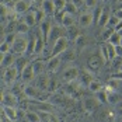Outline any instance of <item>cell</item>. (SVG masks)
<instances>
[{"mask_svg":"<svg viewBox=\"0 0 122 122\" xmlns=\"http://www.w3.org/2000/svg\"><path fill=\"white\" fill-rule=\"evenodd\" d=\"M63 11H65V13H69V14H73V15H74V13L77 11V7H76L74 4H72L70 1H67V4L65 6Z\"/></svg>","mask_w":122,"mask_h":122,"instance_id":"e575fe53","label":"cell"},{"mask_svg":"<svg viewBox=\"0 0 122 122\" xmlns=\"http://www.w3.org/2000/svg\"><path fill=\"white\" fill-rule=\"evenodd\" d=\"M25 119L28 122H39L41 121L39 114L35 112V111H27V112H25Z\"/></svg>","mask_w":122,"mask_h":122,"instance_id":"cb8c5ba5","label":"cell"},{"mask_svg":"<svg viewBox=\"0 0 122 122\" xmlns=\"http://www.w3.org/2000/svg\"><path fill=\"white\" fill-rule=\"evenodd\" d=\"M6 35H7V32H6V27L3 24H0V42L6 38Z\"/></svg>","mask_w":122,"mask_h":122,"instance_id":"60d3db41","label":"cell"},{"mask_svg":"<svg viewBox=\"0 0 122 122\" xmlns=\"http://www.w3.org/2000/svg\"><path fill=\"white\" fill-rule=\"evenodd\" d=\"M76 58H77V55H76V49L74 48H67L63 52V59L66 62H72V61H74Z\"/></svg>","mask_w":122,"mask_h":122,"instance_id":"7402d4cb","label":"cell"},{"mask_svg":"<svg viewBox=\"0 0 122 122\" xmlns=\"http://www.w3.org/2000/svg\"><path fill=\"white\" fill-rule=\"evenodd\" d=\"M4 55H6V53H1V52H0V66H1V63H3V59H4Z\"/></svg>","mask_w":122,"mask_h":122,"instance_id":"c3c4849f","label":"cell"},{"mask_svg":"<svg viewBox=\"0 0 122 122\" xmlns=\"http://www.w3.org/2000/svg\"><path fill=\"white\" fill-rule=\"evenodd\" d=\"M10 49H11V45L9 42H6V41H1L0 42V52L1 53H9Z\"/></svg>","mask_w":122,"mask_h":122,"instance_id":"d590c367","label":"cell"},{"mask_svg":"<svg viewBox=\"0 0 122 122\" xmlns=\"http://www.w3.org/2000/svg\"><path fill=\"white\" fill-rule=\"evenodd\" d=\"M17 74H18V70L14 67V66H10L4 70V74H3V80L6 84H13L17 79Z\"/></svg>","mask_w":122,"mask_h":122,"instance_id":"5b68a950","label":"cell"},{"mask_svg":"<svg viewBox=\"0 0 122 122\" xmlns=\"http://www.w3.org/2000/svg\"><path fill=\"white\" fill-rule=\"evenodd\" d=\"M34 77H35L34 66H32V63H28L24 69L21 70V80H23L24 83H30V81L34 80Z\"/></svg>","mask_w":122,"mask_h":122,"instance_id":"277c9868","label":"cell"},{"mask_svg":"<svg viewBox=\"0 0 122 122\" xmlns=\"http://www.w3.org/2000/svg\"><path fill=\"white\" fill-rule=\"evenodd\" d=\"M115 32V30H112V28H108V27H104V30H102V32H101V38L104 39V41H108L110 37Z\"/></svg>","mask_w":122,"mask_h":122,"instance_id":"83f0119b","label":"cell"},{"mask_svg":"<svg viewBox=\"0 0 122 122\" xmlns=\"http://www.w3.org/2000/svg\"><path fill=\"white\" fill-rule=\"evenodd\" d=\"M62 77L66 83H72L76 79H79V70L76 67H67L63 73H62Z\"/></svg>","mask_w":122,"mask_h":122,"instance_id":"52a82bcc","label":"cell"},{"mask_svg":"<svg viewBox=\"0 0 122 122\" xmlns=\"http://www.w3.org/2000/svg\"><path fill=\"white\" fill-rule=\"evenodd\" d=\"M56 87V81H53V79H49V84H48V90L49 91H53Z\"/></svg>","mask_w":122,"mask_h":122,"instance_id":"ee69618b","label":"cell"},{"mask_svg":"<svg viewBox=\"0 0 122 122\" xmlns=\"http://www.w3.org/2000/svg\"><path fill=\"white\" fill-rule=\"evenodd\" d=\"M96 100H97L100 104H102V102H107V101H108V94H107L104 90H101V91L96 93Z\"/></svg>","mask_w":122,"mask_h":122,"instance_id":"484cf974","label":"cell"},{"mask_svg":"<svg viewBox=\"0 0 122 122\" xmlns=\"http://www.w3.org/2000/svg\"><path fill=\"white\" fill-rule=\"evenodd\" d=\"M34 15H35V21L37 23H41V21H44L45 20V13L42 11L41 9H37V10H34Z\"/></svg>","mask_w":122,"mask_h":122,"instance_id":"1f68e13d","label":"cell"},{"mask_svg":"<svg viewBox=\"0 0 122 122\" xmlns=\"http://www.w3.org/2000/svg\"><path fill=\"white\" fill-rule=\"evenodd\" d=\"M24 96L30 100H35V98L39 97V90L35 86H27L24 88Z\"/></svg>","mask_w":122,"mask_h":122,"instance_id":"30bf717a","label":"cell"},{"mask_svg":"<svg viewBox=\"0 0 122 122\" xmlns=\"http://www.w3.org/2000/svg\"><path fill=\"white\" fill-rule=\"evenodd\" d=\"M98 66H100V58L98 56H91L88 59V67L96 70V69H98Z\"/></svg>","mask_w":122,"mask_h":122,"instance_id":"f546056e","label":"cell"},{"mask_svg":"<svg viewBox=\"0 0 122 122\" xmlns=\"http://www.w3.org/2000/svg\"><path fill=\"white\" fill-rule=\"evenodd\" d=\"M23 21H24L25 24L28 25L30 28L32 27V25L37 24V21H35V15H34V11H28L24 14V17H23Z\"/></svg>","mask_w":122,"mask_h":122,"instance_id":"ffe728a7","label":"cell"},{"mask_svg":"<svg viewBox=\"0 0 122 122\" xmlns=\"http://www.w3.org/2000/svg\"><path fill=\"white\" fill-rule=\"evenodd\" d=\"M59 63H61V56H52V58L46 62V67H48L51 72H53V70L58 69Z\"/></svg>","mask_w":122,"mask_h":122,"instance_id":"ac0fdd59","label":"cell"},{"mask_svg":"<svg viewBox=\"0 0 122 122\" xmlns=\"http://www.w3.org/2000/svg\"><path fill=\"white\" fill-rule=\"evenodd\" d=\"M110 18H111V14L108 11V9H101V14H100V17H98V20H97V24L104 28Z\"/></svg>","mask_w":122,"mask_h":122,"instance_id":"7c38bea8","label":"cell"},{"mask_svg":"<svg viewBox=\"0 0 122 122\" xmlns=\"http://www.w3.org/2000/svg\"><path fill=\"white\" fill-rule=\"evenodd\" d=\"M97 105H98V101L96 98H86L84 101H83V108L87 112H93L97 108Z\"/></svg>","mask_w":122,"mask_h":122,"instance_id":"5bb4252c","label":"cell"},{"mask_svg":"<svg viewBox=\"0 0 122 122\" xmlns=\"http://www.w3.org/2000/svg\"><path fill=\"white\" fill-rule=\"evenodd\" d=\"M1 102L4 104V107H14L15 108V104H17V100L13 96L11 93H4L3 98H1Z\"/></svg>","mask_w":122,"mask_h":122,"instance_id":"4fadbf2b","label":"cell"},{"mask_svg":"<svg viewBox=\"0 0 122 122\" xmlns=\"http://www.w3.org/2000/svg\"><path fill=\"white\" fill-rule=\"evenodd\" d=\"M100 56L102 58V61L104 62H108L110 61V56H108V48H107V45H102L101 48H100Z\"/></svg>","mask_w":122,"mask_h":122,"instance_id":"d6a6232c","label":"cell"},{"mask_svg":"<svg viewBox=\"0 0 122 122\" xmlns=\"http://www.w3.org/2000/svg\"><path fill=\"white\" fill-rule=\"evenodd\" d=\"M79 79H80L81 84H83V86H87V87H88V84H90V81H91L90 76H87V74H83V76H81V77H79Z\"/></svg>","mask_w":122,"mask_h":122,"instance_id":"f35d334b","label":"cell"},{"mask_svg":"<svg viewBox=\"0 0 122 122\" xmlns=\"http://www.w3.org/2000/svg\"><path fill=\"white\" fill-rule=\"evenodd\" d=\"M74 15L73 14H69V13H65L63 11V14H62L61 17V24L62 27H65V28H72L74 25Z\"/></svg>","mask_w":122,"mask_h":122,"instance_id":"9c48e42d","label":"cell"},{"mask_svg":"<svg viewBox=\"0 0 122 122\" xmlns=\"http://www.w3.org/2000/svg\"><path fill=\"white\" fill-rule=\"evenodd\" d=\"M117 107H118L119 110H122V100H121V101H118V102H117Z\"/></svg>","mask_w":122,"mask_h":122,"instance_id":"681fc988","label":"cell"},{"mask_svg":"<svg viewBox=\"0 0 122 122\" xmlns=\"http://www.w3.org/2000/svg\"><path fill=\"white\" fill-rule=\"evenodd\" d=\"M118 23H119V20H118L115 15H111V18L108 20V23H107V25H105V27L115 30V28H117V25H118Z\"/></svg>","mask_w":122,"mask_h":122,"instance_id":"836d02e7","label":"cell"},{"mask_svg":"<svg viewBox=\"0 0 122 122\" xmlns=\"http://www.w3.org/2000/svg\"><path fill=\"white\" fill-rule=\"evenodd\" d=\"M41 10L45 13V14H51V13L55 11V6H53V1L52 0H42V4H41Z\"/></svg>","mask_w":122,"mask_h":122,"instance_id":"2e32d148","label":"cell"},{"mask_svg":"<svg viewBox=\"0 0 122 122\" xmlns=\"http://www.w3.org/2000/svg\"><path fill=\"white\" fill-rule=\"evenodd\" d=\"M93 21H94V17H93L91 11H84L79 15V25L81 28H88L93 24Z\"/></svg>","mask_w":122,"mask_h":122,"instance_id":"8992f818","label":"cell"},{"mask_svg":"<svg viewBox=\"0 0 122 122\" xmlns=\"http://www.w3.org/2000/svg\"><path fill=\"white\" fill-rule=\"evenodd\" d=\"M45 39L41 37V35H38L35 38V41H34V53L35 55H39V53H42L44 52V48H45Z\"/></svg>","mask_w":122,"mask_h":122,"instance_id":"8fae6325","label":"cell"},{"mask_svg":"<svg viewBox=\"0 0 122 122\" xmlns=\"http://www.w3.org/2000/svg\"><path fill=\"white\" fill-rule=\"evenodd\" d=\"M107 48H108V56H110V61H114V59L117 58V53H115V46L107 42Z\"/></svg>","mask_w":122,"mask_h":122,"instance_id":"8d00e7d4","label":"cell"},{"mask_svg":"<svg viewBox=\"0 0 122 122\" xmlns=\"http://www.w3.org/2000/svg\"><path fill=\"white\" fill-rule=\"evenodd\" d=\"M114 15L119 20V21H122V7H119L118 10H115V13H114Z\"/></svg>","mask_w":122,"mask_h":122,"instance_id":"f6af8a7d","label":"cell"},{"mask_svg":"<svg viewBox=\"0 0 122 122\" xmlns=\"http://www.w3.org/2000/svg\"><path fill=\"white\" fill-rule=\"evenodd\" d=\"M7 14H9V9H7V6H3V4H0V18H3V17H7Z\"/></svg>","mask_w":122,"mask_h":122,"instance_id":"ab89813d","label":"cell"},{"mask_svg":"<svg viewBox=\"0 0 122 122\" xmlns=\"http://www.w3.org/2000/svg\"><path fill=\"white\" fill-rule=\"evenodd\" d=\"M51 30H52V24L48 18H45L44 21L39 23V32H41V37L45 39V42L48 41V37L51 34Z\"/></svg>","mask_w":122,"mask_h":122,"instance_id":"ba28073f","label":"cell"},{"mask_svg":"<svg viewBox=\"0 0 122 122\" xmlns=\"http://www.w3.org/2000/svg\"><path fill=\"white\" fill-rule=\"evenodd\" d=\"M27 65H28V61L25 59L24 56H18V58H15V62H14V67L18 70V73H21V70L24 69Z\"/></svg>","mask_w":122,"mask_h":122,"instance_id":"d6986e66","label":"cell"},{"mask_svg":"<svg viewBox=\"0 0 122 122\" xmlns=\"http://www.w3.org/2000/svg\"><path fill=\"white\" fill-rule=\"evenodd\" d=\"M30 27L25 24L24 21H17V28H15V34H21V35H27Z\"/></svg>","mask_w":122,"mask_h":122,"instance_id":"603a6c76","label":"cell"},{"mask_svg":"<svg viewBox=\"0 0 122 122\" xmlns=\"http://www.w3.org/2000/svg\"><path fill=\"white\" fill-rule=\"evenodd\" d=\"M28 44H30V41L27 39V37H25V35L15 34V38H14V41H13V44H11L13 53H18V55H20V53H21V55L27 53Z\"/></svg>","mask_w":122,"mask_h":122,"instance_id":"6da1fadb","label":"cell"},{"mask_svg":"<svg viewBox=\"0 0 122 122\" xmlns=\"http://www.w3.org/2000/svg\"><path fill=\"white\" fill-rule=\"evenodd\" d=\"M4 115L9 121H15L17 119V110L14 107H4Z\"/></svg>","mask_w":122,"mask_h":122,"instance_id":"44dd1931","label":"cell"},{"mask_svg":"<svg viewBox=\"0 0 122 122\" xmlns=\"http://www.w3.org/2000/svg\"><path fill=\"white\" fill-rule=\"evenodd\" d=\"M32 66H34V72H35V76L37 74H42V72H44V62L38 61V62H34L32 63Z\"/></svg>","mask_w":122,"mask_h":122,"instance_id":"4dcf8cb0","label":"cell"},{"mask_svg":"<svg viewBox=\"0 0 122 122\" xmlns=\"http://www.w3.org/2000/svg\"><path fill=\"white\" fill-rule=\"evenodd\" d=\"M49 79H51V77H48L46 74H44V73L39 74V79L37 80V86H35V87H37L38 90H39V88H41V90H48Z\"/></svg>","mask_w":122,"mask_h":122,"instance_id":"9a60e30c","label":"cell"},{"mask_svg":"<svg viewBox=\"0 0 122 122\" xmlns=\"http://www.w3.org/2000/svg\"><path fill=\"white\" fill-rule=\"evenodd\" d=\"M10 1H11V0H0V4H3V6H7Z\"/></svg>","mask_w":122,"mask_h":122,"instance_id":"7dc6e473","label":"cell"},{"mask_svg":"<svg viewBox=\"0 0 122 122\" xmlns=\"http://www.w3.org/2000/svg\"><path fill=\"white\" fill-rule=\"evenodd\" d=\"M119 41H121V35L115 31V32H114V34L110 37V39H108L107 42H108V44H111V45H114V46H117V45H119Z\"/></svg>","mask_w":122,"mask_h":122,"instance_id":"4316f807","label":"cell"},{"mask_svg":"<svg viewBox=\"0 0 122 122\" xmlns=\"http://www.w3.org/2000/svg\"><path fill=\"white\" fill-rule=\"evenodd\" d=\"M97 1L98 0H84V6L87 9H94L97 6Z\"/></svg>","mask_w":122,"mask_h":122,"instance_id":"74e56055","label":"cell"},{"mask_svg":"<svg viewBox=\"0 0 122 122\" xmlns=\"http://www.w3.org/2000/svg\"><path fill=\"white\" fill-rule=\"evenodd\" d=\"M91 93H98V91H101L102 90V84L100 83V81H97V80H91L90 81V84H88V87H87Z\"/></svg>","mask_w":122,"mask_h":122,"instance_id":"d4e9b609","label":"cell"},{"mask_svg":"<svg viewBox=\"0 0 122 122\" xmlns=\"http://www.w3.org/2000/svg\"><path fill=\"white\" fill-rule=\"evenodd\" d=\"M14 62H15V56L13 55L11 52H9V53L4 55V59H3L1 66H3L4 69H7V67H10V66H14Z\"/></svg>","mask_w":122,"mask_h":122,"instance_id":"e0dca14e","label":"cell"},{"mask_svg":"<svg viewBox=\"0 0 122 122\" xmlns=\"http://www.w3.org/2000/svg\"><path fill=\"white\" fill-rule=\"evenodd\" d=\"M53 6H55V11H61L65 9V6L67 4V0H52Z\"/></svg>","mask_w":122,"mask_h":122,"instance_id":"f1b7e54d","label":"cell"},{"mask_svg":"<svg viewBox=\"0 0 122 122\" xmlns=\"http://www.w3.org/2000/svg\"><path fill=\"white\" fill-rule=\"evenodd\" d=\"M111 79H115V80H118V81L122 80V72H117V73H114Z\"/></svg>","mask_w":122,"mask_h":122,"instance_id":"bcb514c9","label":"cell"},{"mask_svg":"<svg viewBox=\"0 0 122 122\" xmlns=\"http://www.w3.org/2000/svg\"><path fill=\"white\" fill-rule=\"evenodd\" d=\"M119 45L122 46V37H121V41H119Z\"/></svg>","mask_w":122,"mask_h":122,"instance_id":"816d5d0a","label":"cell"},{"mask_svg":"<svg viewBox=\"0 0 122 122\" xmlns=\"http://www.w3.org/2000/svg\"><path fill=\"white\" fill-rule=\"evenodd\" d=\"M70 3H72V4H74L77 9H80L81 6H84V0H70Z\"/></svg>","mask_w":122,"mask_h":122,"instance_id":"b9f144b4","label":"cell"},{"mask_svg":"<svg viewBox=\"0 0 122 122\" xmlns=\"http://www.w3.org/2000/svg\"><path fill=\"white\" fill-rule=\"evenodd\" d=\"M115 53H117V58L122 59V46L121 45H117L115 46Z\"/></svg>","mask_w":122,"mask_h":122,"instance_id":"7bdbcfd3","label":"cell"},{"mask_svg":"<svg viewBox=\"0 0 122 122\" xmlns=\"http://www.w3.org/2000/svg\"><path fill=\"white\" fill-rule=\"evenodd\" d=\"M117 32H118V34H119V35H121V37H122V28H121V30H119V31H117Z\"/></svg>","mask_w":122,"mask_h":122,"instance_id":"f907efd6","label":"cell"},{"mask_svg":"<svg viewBox=\"0 0 122 122\" xmlns=\"http://www.w3.org/2000/svg\"><path fill=\"white\" fill-rule=\"evenodd\" d=\"M67 48H69V38L63 35V37L58 38V39L53 42V45H52V51H51V55H52V56H61Z\"/></svg>","mask_w":122,"mask_h":122,"instance_id":"7a4b0ae2","label":"cell"},{"mask_svg":"<svg viewBox=\"0 0 122 122\" xmlns=\"http://www.w3.org/2000/svg\"><path fill=\"white\" fill-rule=\"evenodd\" d=\"M31 6V1L28 0H15L13 4V11L17 15H24L25 13H28V9Z\"/></svg>","mask_w":122,"mask_h":122,"instance_id":"3957f363","label":"cell"}]
</instances>
